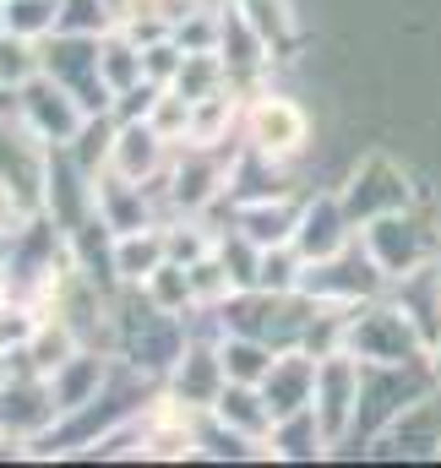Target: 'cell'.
<instances>
[{"label": "cell", "instance_id": "cell-19", "mask_svg": "<svg viewBox=\"0 0 441 468\" xmlns=\"http://www.w3.org/2000/svg\"><path fill=\"white\" fill-rule=\"evenodd\" d=\"M234 5H240V11L251 16V27L273 44V55L295 44V16H289V0H234Z\"/></svg>", "mask_w": 441, "mask_h": 468}, {"label": "cell", "instance_id": "cell-6", "mask_svg": "<svg viewBox=\"0 0 441 468\" xmlns=\"http://www.w3.org/2000/svg\"><path fill=\"white\" fill-rule=\"evenodd\" d=\"M338 197H343V207H349L354 229H365L371 218H387V213L414 207V186H409V175H403L387 153H365V158L354 164V175H349V186H343Z\"/></svg>", "mask_w": 441, "mask_h": 468}, {"label": "cell", "instance_id": "cell-4", "mask_svg": "<svg viewBox=\"0 0 441 468\" xmlns=\"http://www.w3.org/2000/svg\"><path fill=\"white\" fill-rule=\"evenodd\" d=\"M16 120H22L44 147H71L77 131L88 125V110H82V99H77L66 82H55L49 71H38V77H27V82L16 88Z\"/></svg>", "mask_w": 441, "mask_h": 468}, {"label": "cell", "instance_id": "cell-5", "mask_svg": "<svg viewBox=\"0 0 441 468\" xmlns=\"http://www.w3.org/2000/svg\"><path fill=\"white\" fill-rule=\"evenodd\" d=\"M240 136L245 147L278 158V164H295L311 142V115L289 99V93H256L245 104V120H240Z\"/></svg>", "mask_w": 441, "mask_h": 468}, {"label": "cell", "instance_id": "cell-10", "mask_svg": "<svg viewBox=\"0 0 441 468\" xmlns=\"http://www.w3.org/2000/svg\"><path fill=\"white\" fill-rule=\"evenodd\" d=\"M300 213H306V197L295 191H278V197H251V202H234V229L245 234L251 245L273 250V245H289L300 229Z\"/></svg>", "mask_w": 441, "mask_h": 468}, {"label": "cell", "instance_id": "cell-12", "mask_svg": "<svg viewBox=\"0 0 441 468\" xmlns=\"http://www.w3.org/2000/svg\"><path fill=\"white\" fill-rule=\"evenodd\" d=\"M262 392H267V403H273L278 420L311 409V398H317V354L311 349H284L273 359V370L262 376Z\"/></svg>", "mask_w": 441, "mask_h": 468}, {"label": "cell", "instance_id": "cell-9", "mask_svg": "<svg viewBox=\"0 0 441 468\" xmlns=\"http://www.w3.org/2000/svg\"><path fill=\"white\" fill-rule=\"evenodd\" d=\"M371 447H382L387 458H441V398L436 392L414 398Z\"/></svg>", "mask_w": 441, "mask_h": 468}, {"label": "cell", "instance_id": "cell-17", "mask_svg": "<svg viewBox=\"0 0 441 468\" xmlns=\"http://www.w3.org/2000/svg\"><path fill=\"white\" fill-rule=\"evenodd\" d=\"M0 22L11 38L44 44L60 33V0H0Z\"/></svg>", "mask_w": 441, "mask_h": 468}, {"label": "cell", "instance_id": "cell-13", "mask_svg": "<svg viewBox=\"0 0 441 468\" xmlns=\"http://www.w3.org/2000/svg\"><path fill=\"white\" fill-rule=\"evenodd\" d=\"M164 261H169V229L164 224H147V229H131L110 239V272L125 289H142Z\"/></svg>", "mask_w": 441, "mask_h": 468}, {"label": "cell", "instance_id": "cell-7", "mask_svg": "<svg viewBox=\"0 0 441 468\" xmlns=\"http://www.w3.org/2000/svg\"><path fill=\"white\" fill-rule=\"evenodd\" d=\"M354 239H360V229H354V218H349L338 191L306 197V213H300V229H295V245H300L306 261H328V256H338Z\"/></svg>", "mask_w": 441, "mask_h": 468}, {"label": "cell", "instance_id": "cell-22", "mask_svg": "<svg viewBox=\"0 0 441 468\" xmlns=\"http://www.w3.org/2000/svg\"><path fill=\"white\" fill-rule=\"evenodd\" d=\"M425 359H431V376H436V387H441V338L431 344V354H425Z\"/></svg>", "mask_w": 441, "mask_h": 468}, {"label": "cell", "instance_id": "cell-16", "mask_svg": "<svg viewBox=\"0 0 441 468\" xmlns=\"http://www.w3.org/2000/svg\"><path fill=\"white\" fill-rule=\"evenodd\" d=\"M278 354L284 349H273V344H262L251 333H219V359H223V376L229 381H256L262 387V376L273 370Z\"/></svg>", "mask_w": 441, "mask_h": 468}, {"label": "cell", "instance_id": "cell-24", "mask_svg": "<svg viewBox=\"0 0 441 468\" xmlns=\"http://www.w3.org/2000/svg\"><path fill=\"white\" fill-rule=\"evenodd\" d=\"M436 267H441V256H436Z\"/></svg>", "mask_w": 441, "mask_h": 468}, {"label": "cell", "instance_id": "cell-11", "mask_svg": "<svg viewBox=\"0 0 441 468\" xmlns=\"http://www.w3.org/2000/svg\"><path fill=\"white\" fill-rule=\"evenodd\" d=\"M223 359H219V338H208V344H186V354L175 359V370H169V398L175 403H186V409H213L223 392Z\"/></svg>", "mask_w": 441, "mask_h": 468}, {"label": "cell", "instance_id": "cell-14", "mask_svg": "<svg viewBox=\"0 0 441 468\" xmlns=\"http://www.w3.org/2000/svg\"><path fill=\"white\" fill-rule=\"evenodd\" d=\"M240 120H245V110H240L234 88H219L208 99H191V131H186V142L191 147H223Z\"/></svg>", "mask_w": 441, "mask_h": 468}, {"label": "cell", "instance_id": "cell-3", "mask_svg": "<svg viewBox=\"0 0 441 468\" xmlns=\"http://www.w3.org/2000/svg\"><path fill=\"white\" fill-rule=\"evenodd\" d=\"M360 387H365V359L349 349H332L317 359V425L332 447H349L354 436V414H360Z\"/></svg>", "mask_w": 441, "mask_h": 468}, {"label": "cell", "instance_id": "cell-1", "mask_svg": "<svg viewBox=\"0 0 441 468\" xmlns=\"http://www.w3.org/2000/svg\"><path fill=\"white\" fill-rule=\"evenodd\" d=\"M343 349L360 354L365 365H403V359H425V338H420V327L409 322V311L393 294L387 300L376 294V300L349 305Z\"/></svg>", "mask_w": 441, "mask_h": 468}, {"label": "cell", "instance_id": "cell-20", "mask_svg": "<svg viewBox=\"0 0 441 468\" xmlns=\"http://www.w3.org/2000/svg\"><path fill=\"white\" fill-rule=\"evenodd\" d=\"M164 229H169V261H186V267H191V261H202V256L219 245L213 234L197 229V218H175V224H164Z\"/></svg>", "mask_w": 441, "mask_h": 468}, {"label": "cell", "instance_id": "cell-15", "mask_svg": "<svg viewBox=\"0 0 441 468\" xmlns=\"http://www.w3.org/2000/svg\"><path fill=\"white\" fill-rule=\"evenodd\" d=\"M322 452H332V441L317 425V409H300V414L278 420L273 436H267V458H322Z\"/></svg>", "mask_w": 441, "mask_h": 468}, {"label": "cell", "instance_id": "cell-18", "mask_svg": "<svg viewBox=\"0 0 441 468\" xmlns=\"http://www.w3.org/2000/svg\"><path fill=\"white\" fill-rule=\"evenodd\" d=\"M120 27V11L114 0H60V33H77V38H104Z\"/></svg>", "mask_w": 441, "mask_h": 468}, {"label": "cell", "instance_id": "cell-2", "mask_svg": "<svg viewBox=\"0 0 441 468\" xmlns=\"http://www.w3.org/2000/svg\"><path fill=\"white\" fill-rule=\"evenodd\" d=\"M365 250L376 256V267L387 272V283L393 278H403V272H414V267H431L441 256V234L414 213V207H403V213H387V218H371L365 229Z\"/></svg>", "mask_w": 441, "mask_h": 468}, {"label": "cell", "instance_id": "cell-8", "mask_svg": "<svg viewBox=\"0 0 441 468\" xmlns=\"http://www.w3.org/2000/svg\"><path fill=\"white\" fill-rule=\"evenodd\" d=\"M169 147L175 142L158 136L147 120H120L114 125V147H110V169L125 175V180H136V186H147V180H158L169 169V158H175Z\"/></svg>", "mask_w": 441, "mask_h": 468}, {"label": "cell", "instance_id": "cell-23", "mask_svg": "<svg viewBox=\"0 0 441 468\" xmlns=\"http://www.w3.org/2000/svg\"><path fill=\"white\" fill-rule=\"evenodd\" d=\"M0 38H5V22H0Z\"/></svg>", "mask_w": 441, "mask_h": 468}, {"label": "cell", "instance_id": "cell-21", "mask_svg": "<svg viewBox=\"0 0 441 468\" xmlns=\"http://www.w3.org/2000/svg\"><path fill=\"white\" fill-rule=\"evenodd\" d=\"M16 229H22V197L0 180V239H11Z\"/></svg>", "mask_w": 441, "mask_h": 468}]
</instances>
